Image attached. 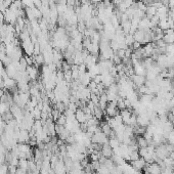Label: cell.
Segmentation results:
<instances>
[{"label":"cell","instance_id":"cell-1","mask_svg":"<svg viewBox=\"0 0 174 174\" xmlns=\"http://www.w3.org/2000/svg\"><path fill=\"white\" fill-rule=\"evenodd\" d=\"M91 142L94 143H99V145H104V143L109 142V137L104 134L103 131H98V132L94 133L91 136Z\"/></svg>","mask_w":174,"mask_h":174},{"label":"cell","instance_id":"cell-2","mask_svg":"<svg viewBox=\"0 0 174 174\" xmlns=\"http://www.w3.org/2000/svg\"><path fill=\"white\" fill-rule=\"evenodd\" d=\"M104 113L106 114V116L111 117V118H113V117H115L116 115H118L119 109H118V106H117V103H115V101L106 104V109H104Z\"/></svg>","mask_w":174,"mask_h":174},{"label":"cell","instance_id":"cell-3","mask_svg":"<svg viewBox=\"0 0 174 174\" xmlns=\"http://www.w3.org/2000/svg\"><path fill=\"white\" fill-rule=\"evenodd\" d=\"M34 45L35 44L31 41V38L22 42V48L26 52L27 56H33L34 54Z\"/></svg>","mask_w":174,"mask_h":174},{"label":"cell","instance_id":"cell-4","mask_svg":"<svg viewBox=\"0 0 174 174\" xmlns=\"http://www.w3.org/2000/svg\"><path fill=\"white\" fill-rule=\"evenodd\" d=\"M155 154H156L157 158H158L159 160H164L165 158H167V157L169 156V152L166 150L165 143L157 146V148L155 150Z\"/></svg>","mask_w":174,"mask_h":174},{"label":"cell","instance_id":"cell-5","mask_svg":"<svg viewBox=\"0 0 174 174\" xmlns=\"http://www.w3.org/2000/svg\"><path fill=\"white\" fill-rule=\"evenodd\" d=\"M131 81H132L134 87H140L142 85H146V76H141V75H134L131 77Z\"/></svg>","mask_w":174,"mask_h":174},{"label":"cell","instance_id":"cell-6","mask_svg":"<svg viewBox=\"0 0 174 174\" xmlns=\"http://www.w3.org/2000/svg\"><path fill=\"white\" fill-rule=\"evenodd\" d=\"M27 75H28L29 80L35 81L37 79V76H38V68L35 66H28L27 67Z\"/></svg>","mask_w":174,"mask_h":174},{"label":"cell","instance_id":"cell-7","mask_svg":"<svg viewBox=\"0 0 174 174\" xmlns=\"http://www.w3.org/2000/svg\"><path fill=\"white\" fill-rule=\"evenodd\" d=\"M89 117H90V116L86 115V114L84 113V111L82 110V109H78V110L75 112V118H76V120L78 121L80 124L86 123L87 119H88Z\"/></svg>","mask_w":174,"mask_h":174},{"label":"cell","instance_id":"cell-8","mask_svg":"<svg viewBox=\"0 0 174 174\" xmlns=\"http://www.w3.org/2000/svg\"><path fill=\"white\" fill-rule=\"evenodd\" d=\"M133 70H134V74H135V75L146 76V67L143 66L142 62H138L137 64H133Z\"/></svg>","mask_w":174,"mask_h":174},{"label":"cell","instance_id":"cell-9","mask_svg":"<svg viewBox=\"0 0 174 174\" xmlns=\"http://www.w3.org/2000/svg\"><path fill=\"white\" fill-rule=\"evenodd\" d=\"M100 153H101V156H104V158H106V159L112 158V157H113V155H114L113 148H112L111 146H110V145H109V142L103 145V148H101Z\"/></svg>","mask_w":174,"mask_h":174},{"label":"cell","instance_id":"cell-10","mask_svg":"<svg viewBox=\"0 0 174 174\" xmlns=\"http://www.w3.org/2000/svg\"><path fill=\"white\" fill-rule=\"evenodd\" d=\"M137 124L141 127H146V126L150 125V118L146 115V113L140 114V115L137 116Z\"/></svg>","mask_w":174,"mask_h":174},{"label":"cell","instance_id":"cell-11","mask_svg":"<svg viewBox=\"0 0 174 174\" xmlns=\"http://www.w3.org/2000/svg\"><path fill=\"white\" fill-rule=\"evenodd\" d=\"M131 165H132V167L135 169V170H139L140 171L141 169H143L146 167V162L145 161V159L143 158H138L137 160H135V161H132L131 162Z\"/></svg>","mask_w":174,"mask_h":174},{"label":"cell","instance_id":"cell-12","mask_svg":"<svg viewBox=\"0 0 174 174\" xmlns=\"http://www.w3.org/2000/svg\"><path fill=\"white\" fill-rule=\"evenodd\" d=\"M145 37H146V31H142V30H136L133 34L134 40L141 44H143V42H145Z\"/></svg>","mask_w":174,"mask_h":174},{"label":"cell","instance_id":"cell-13","mask_svg":"<svg viewBox=\"0 0 174 174\" xmlns=\"http://www.w3.org/2000/svg\"><path fill=\"white\" fill-rule=\"evenodd\" d=\"M109 104V100H108V98H106V93H101L100 95H99L98 106L103 111H104V109H106V104Z\"/></svg>","mask_w":174,"mask_h":174},{"label":"cell","instance_id":"cell-14","mask_svg":"<svg viewBox=\"0 0 174 174\" xmlns=\"http://www.w3.org/2000/svg\"><path fill=\"white\" fill-rule=\"evenodd\" d=\"M100 129H101V131H103V132H104V134H106V136H108V137L111 135V133L113 132V128H112L111 126L109 125L108 123H106V122H104V123L101 124Z\"/></svg>","mask_w":174,"mask_h":174},{"label":"cell","instance_id":"cell-15","mask_svg":"<svg viewBox=\"0 0 174 174\" xmlns=\"http://www.w3.org/2000/svg\"><path fill=\"white\" fill-rule=\"evenodd\" d=\"M136 143H137L139 148H146V146H148V141H146V139L143 137V136H137V137H136Z\"/></svg>","mask_w":174,"mask_h":174},{"label":"cell","instance_id":"cell-16","mask_svg":"<svg viewBox=\"0 0 174 174\" xmlns=\"http://www.w3.org/2000/svg\"><path fill=\"white\" fill-rule=\"evenodd\" d=\"M163 41L166 44H173L174 43V33L173 34H164Z\"/></svg>","mask_w":174,"mask_h":174},{"label":"cell","instance_id":"cell-17","mask_svg":"<svg viewBox=\"0 0 174 174\" xmlns=\"http://www.w3.org/2000/svg\"><path fill=\"white\" fill-rule=\"evenodd\" d=\"M17 167L28 170V169H29V167H28V159H25V158L20 159V160H19V166H17Z\"/></svg>","mask_w":174,"mask_h":174},{"label":"cell","instance_id":"cell-18","mask_svg":"<svg viewBox=\"0 0 174 174\" xmlns=\"http://www.w3.org/2000/svg\"><path fill=\"white\" fill-rule=\"evenodd\" d=\"M109 145H110L111 148L114 150V148H118V146H120V141H119L116 137L110 138V139H109Z\"/></svg>","mask_w":174,"mask_h":174},{"label":"cell","instance_id":"cell-19","mask_svg":"<svg viewBox=\"0 0 174 174\" xmlns=\"http://www.w3.org/2000/svg\"><path fill=\"white\" fill-rule=\"evenodd\" d=\"M66 123H67V117H66V115H61L58 117V119L56 120V124H58V125H63V126H64L66 125Z\"/></svg>","mask_w":174,"mask_h":174},{"label":"cell","instance_id":"cell-20","mask_svg":"<svg viewBox=\"0 0 174 174\" xmlns=\"http://www.w3.org/2000/svg\"><path fill=\"white\" fill-rule=\"evenodd\" d=\"M138 158H140V156H139V153H138V151H135V152H132V153L130 154V160L129 161H135V160H137Z\"/></svg>","mask_w":174,"mask_h":174},{"label":"cell","instance_id":"cell-21","mask_svg":"<svg viewBox=\"0 0 174 174\" xmlns=\"http://www.w3.org/2000/svg\"><path fill=\"white\" fill-rule=\"evenodd\" d=\"M4 21H5V17H4V14L0 11V24H4Z\"/></svg>","mask_w":174,"mask_h":174},{"label":"cell","instance_id":"cell-22","mask_svg":"<svg viewBox=\"0 0 174 174\" xmlns=\"http://www.w3.org/2000/svg\"><path fill=\"white\" fill-rule=\"evenodd\" d=\"M168 157L171 159V160H174V151L171 152V153H169V156Z\"/></svg>","mask_w":174,"mask_h":174},{"label":"cell","instance_id":"cell-23","mask_svg":"<svg viewBox=\"0 0 174 174\" xmlns=\"http://www.w3.org/2000/svg\"><path fill=\"white\" fill-rule=\"evenodd\" d=\"M171 174H174V170L172 171V173H171Z\"/></svg>","mask_w":174,"mask_h":174},{"label":"cell","instance_id":"cell-24","mask_svg":"<svg viewBox=\"0 0 174 174\" xmlns=\"http://www.w3.org/2000/svg\"><path fill=\"white\" fill-rule=\"evenodd\" d=\"M121 1H123V0H121Z\"/></svg>","mask_w":174,"mask_h":174}]
</instances>
